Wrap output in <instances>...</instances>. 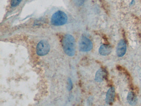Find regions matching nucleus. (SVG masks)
I'll return each instance as SVG.
<instances>
[{"instance_id": "nucleus-1", "label": "nucleus", "mask_w": 141, "mask_h": 106, "mask_svg": "<svg viewBox=\"0 0 141 106\" xmlns=\"http://www.w3.org/2000/svg\"><path fill=\"white\" fill-rule=\"evenodd\" d=\"M62 47L65 52L68 56H73L75 53V42L74 37L67 34L62 40Z\"/></svg>"}, {"instance_id": "nucleus-2", "label": "nucleus", "mask_w": 141, "mask_h": 106, "mask_svg": "<svg viewBox=\"0 0 141 106\" xmlns=\"http://www.w3.org/2000/svg\"><path fill=\"white\" fill-rule=\"evenodd\" d=\"M67 21V15L61 11H58L54 13L51 19V23L53 25L56 26L65 25Z\"/></svg>"}, {"instance_id": "nucleus-3", "label": "nucleus", "mask_w": 141, "mask_h": 106, "mask_svg": "<svg viewBox=\"0 0 141 106\" xmlns=\"http://www.w3.org/2000/svg\"><path fill=\"white\" fill-rule=\"evenodd\" d=\"M50 47L49 44L46 40H42L38 43L36 46V53L40 56H43L49 52Z\"/></svg>"}, {"instance_id": "nucleus-4", "label": "nucleus", "mask_w": 141, "mask_h": 106, "mask_svg": "<svg viewBox=\"0 0 141 106\" xmlns=\"http://www.w3.org/2000/svg\"><path fill=\"white\" fill-rule=\"evenodd\" d=\"M93 45L90 40L85 36H82L79 42V49L81 51L87 52L92 49Z\"/></svg>"}, {"instance_id": "nucleus-5", "label": "nucleus", "mask_w": 141, "mask_h": 106, "mask_svg": "<svg viewBox=\"0 0 141 106\" xmlns=\"http://www.w3.org/2000/svg\"><path fill=\"white\" fill-rule=\"evenodd\" d=\"M127 45L124 40H121L118 43L117 48V54L118 57L123 56L126 53Z\"/></svg>"}, {"instance_id": "nucleus-6", "label": "nucleus", "mask_w": 141, "mask_h": 106, "mask_svg": "<svg viewBox=\"0 0 141 106\" xmlns=\"http://www.w3.org/2000/svg\"><path fill=\"white\" fill-rule=\"evenodd\" d=\"M115 97V88L111 87L108 89L107 93L106 98V102L108 104H111L114 100Z\"/></svg>"}, {"instance_id": "nucleus-7", "label": "nucleus", "mask_w": 141, "mask_h": 106, "mask_svg": "<svg viewBox=\"0 0 141 106\" xmlns=\"http://www.w3.org/2000/svg\"><path fill=\"white\" fill-rule=\"evenodd\" d=\"M107 76V72L106 70L101 68L97 71L95 75V80L97 82H101L105 79Z\"/></svg>"}, {"instance_id": "nucleus-8", "label": "nucleus", "mask_w": 141, "mask_h": 106, "mask_svg": "<svg viewBox=\"0 0 141 106\" xmlns=\"http://www.w3.org/2000/svg\"><path fill=\"white\" fill-rule=\"evenodd\" d=\"M111 51V47L110 45L103 44L100 46L99 52L102 56H107L109 54Z\"/></svg>"}, {"instance_id": "nucleus-9", "label": "nucleus", "mask_w": 141, "mask_h": 106, "mask_svg": "<svg viewBox=\"0 0 141 106\" xmlns=\"http://www.w3.org/2000/svg\"><path fill=\"white\" fill-rule=\"evenodd\" d=\"M127 99L128 102L132 106L135 105L137 103V97L136 95L133 92H131L129 93L127 96Z\"/></svg>"}, {"instance_id": "nucleus-10", "label": "nucleus", "mask_w": 141, "mask_h": 106, "mask_svg": "<svg viewBox=\"0 0 141 106\" xmlns=\"http://www.w3.org/2000/svg\"><path fill=\"white\" fill-rule=\"evenodd\" d=\"M85 0H72L74 4L77 6H80L83 5Z\"/></svg>"}, {"instance_id": "nucleus-11", "label": "nucleus", "mask_w": 141, "mask_h": 106, "mask_svg": "<svg viewBox=\"0 0 141 106\" xmlns=\"http://www.w3.org/2000/svg\"><path fill=\"white\" fill-rule=\"evenodd\" d=\"M22 0H11V5L12 7H15L18 6L22 1Z\"/></svg>"}, {"instance_id": "nucleus-12", "label": "nucleus", "mask_w": 141, "mask_h": 106, "mask_svg": "<svg viewBox=\"0 0 141 106\" xmlns=\"http://www.w3.org/2000/svg\"><path fill=\"white\" fill-rule=\"evenodd\" d=\"M72 88V81L71 80L70 78H69L67 81V88L68 89L70 90H71Z\"/></svg>"}]
</instances>
